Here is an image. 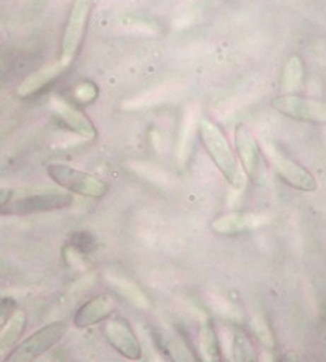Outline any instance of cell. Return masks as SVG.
Segmentation results:
<instances>
[{
  "label": "cell",
  "mask_w": 326,
  "mask_h": 362,
  "mask_svg": "<svg viewBox=\"0 0 326 362\" xmlns=\"http://www.w3.org/2000/svg\"><path fill=\"white\" fill-rule=\"evenodd\" d=\"M71 243H72V250H76V252L80 253H85V252H90V250L95 248V237L92 233L88 232H76L71 238Z\"/></svg>",
  "instance_id": "obj_19"
},
{
  "label": "cell",
  "mask_w": 326,
  "mask_h": 362,
  "mask_svg": "<svg viewBox=\"0 0 326 362\" xmlns=\"http://www.w3.org/2000/svg\"><path fill=\"white\" fill-rule=\"evenodd\" d=\"M260 362H276V359L272 358V354L269 353V351H264V353L260 356Z\"/></svg>",
  "instance_id": "obj_25"
},
{
  "label": "cell",
  "mask_w": 326,
  "mask_h": 362,
  "mask_svg": "<svg viewBox=\"0 0 326 362\" xmlns=\"http://www.w3.org/2000/svg\"><path fill=\"white\" fill-rule=\"evenodd\" d=\"M110 282L115 286V289L120 292L121 296H124L127 300H131L134 305L137 307H151V300L147 299V296L139 289V286L131 282L129 279H122V278H116V276H111Z\"/></svg>",
  "instance_id": "obj_17"
},
{
  "label": "cell",
  "mask_w": 326,
  "mask_h": 362,
  "mask_svg": "<svg viewBox=\"0 0 326 362\" xmlns=\"http://www.w3.org/2000/svg\"><path fill=\"white\" fill-rule=\"evenodd\" d=\"M277 362H301V359H298V356L293 351H286Z\"/></svg>",
  "instance_id": "obj_24"
},
{
  "label": "cell",
  "mask_w": 326,
  "mask_h": 362,
  "mask_svg": "<svg viewBox=\"0 0 326 362\" xmlns=\"http://www.w3.org/2000/svg\"><path fill=\"white\" fill-rule=\"evenodd\" d=\"M264 152L266 157L269 158L272 168L276 170V173L279 175L287 185L302 191L317 189V181H315V178L310 175V172H307V168H303L302 165H298L297 162H293L292 158H289L279 147H276L274 144L271 142H266Z\"/></svg>",
  "instance_id": "obj_7"
},
{
  "label": "cell",
  "mask_w": 326,
  "mask_h": 362,
  "mask_svg": "<svg viewBox=\"0 0 326 362\" xmlns=\"http://www.w3.org/2000/svg\"><path fill=\"white\" fill-rule=\"evenodd\" d=\"M103 323V337L117 354L126 361L142 359V344L127 318L111 317Z\"/></svg>",
  "instance_id": "obj_6"
},
{
  "label": "cell",
  "mask_w": 326,
  "mask_h": 362,
  "mask_svg": "<svg viewBox=\"0 0 326 362\" xmlns=\"http://www.w3.org/2000/svg\"><path fill=\"white\" fill-rule=\"evenodd\" d=\"M92 2L93 0H74L71 15H69L62 36L61 64L64 67H69L76 59L78 47L82 45L90 10H92Z\"/></svg>",
  "instance_id": "obj_5"
},
{
  "label": "cell",
  "mask_w": 326,
  "mask_h": 362,
  "mask_svg": "<svg viewBox=\"0 0 326 362\" xmlns=\"http://www.w3.org/2000/svg\"><path fill=\"white\" fill-rule=\"evenodd\" d=\"M13 196H15V191L13 189L0 188V211H2L4 207L7 206L8 202L13 199Z\"/></svg>",
  "instance_id": "obj_23"
},
{
  "label": "cell",
  "mask_w": 326,
  "mask_h": 362,
  "mask_svg": "<svg viewBox=\"0 0 326 362\" xmlns=\"http://www.w3.org/2000/svg\"><path fill=\"white\" fill-rule=\"evenodd\" d=\"M272 106L289 118L326 122V105L317 103V101L292 97V95H282V97L274 98Z\"/></svg>",
  "instance_id": "obj_9"
},
{
  "label": "cell",
  "mask_w": 326,
  "mask_h": 362,
  "mask_svg": "<svg viewBox=\"0 0 326 362\" xmlns=\"http://www.w3.org/2000/svg\"><path fill=\"white\" fill-rule=\"evenodd\" d=\"M51 110L52 113H54L57 118L69 127V129L77 132L78 136L85 137V139H93L96 136L93 122L90 121L82 111H78L77 108H74L72 105H69L67 101H64L62 98L52 97Z\"/></svg>",
  "instance_id": "obj_11"
},
{
  "label": "cell",
  "mask_w": 326,
  "mask_h": 362,
  "mask_svg": "<svg viewBox=\"0 0 326 362\" xmlns=\"http://www.w3.org/2000/svg\"><path fill=\"white\" fill-rule=\"evenodd\" d=\"M253 329H255L256 337H258L260 341L263 343L266 348H272V344H274V339H272V334L269 332L268 325H266L263 320H255Z\"/></svg>",
  "instance_id": "obj_22"
},
{
  "label": "cell",
  "mask_w": 326,
  "mask_h": 362,
  "mask_svg": "<svg viewBox=\"0 0 326 362\" xmlns=\"http://www.w3.org/2000/svg\"><path fill=\"white\" fill-rule=\"evenodd\" d=\"M298 81H301V66H298V59H292L286 69L284 88L291 90L293 87H297Z\"/></svg>",
  "instance_id": "obj_21"
},
{
  "label": "cell",
  "mask_w": 326,
  "mask_h": 362,
  "mask_svg": "<svg viewBox=\"0 0 326 362\" xmlns=\"http://www.w3.org/2000/svg\"><path fill=\"white\" fill-rule=\"evenodd\" d=\"M235 148L240 167H242L245 177H248L253 183H258L263 173V163H261V151L255 136L245 124H238L233 132Z\"/></svg>",
  "instance_id": "obj_8"
},
{
  "label": "cell",
  "mask_w": 326,
  "mask_h": 362,
  "mask_svg": "<svg viewBox=\"0 0 326 362\" xmlns=\"http://www.w3.org/2000/svg\"><path fill=\"white\" fill-rule=\"evenodd\" d=\"M26 325H28V315L25 310L17 308L10 320L5 325V328L0 332V362H2L7 354L18 344L21 334L25 333Z\"/></svg>",
  "instance_id": "obj_15"
},
{
  "label": "cell",
  "mask_w": 326,
  "mask_h": 362,
  "mask_svg": "<svg viewBox=\"0 0 326 362\" xmlns=\"http://www.w3.org/2000/svg\"><path fill=\"white\" fill-rule=\"evenodd\" d=\"M232 356L233 362H260V356L255 353L253 343L243 333H237L233 337Z\"/></svg>",
  "instance_id": "obj_18"
},
{
  "label": "cell",
  "mask_w": 326,
  "mask_h": 362,
  "mask_svg": "<svg viewBox=\"0 0 326 362\" xmlns=\"http://www.w3.org/2000/svg\"><path fill=\"white\" fill-rule=\"evenodd\" d=\"M264 222L266 217L255 214V212H232V214L217 217L211 227L214 232L221 233V235H235V233L253 230V228L263 226Z\"/></svg>",
  "instance_id": "obj_12"
},
{
  "label": "cell",
  "mask_w": 326,
  "mask_h": 362,
  "mask_svg": "<svg viewBox=\"0 0 326 362\" xmlns=\"http://www.w3.org/2000/svg\"><path fill=\"white\" fill-rule=\"evenodd\" d=\"M47 175L54 181L56 185L61 186L72 194H80L85 198L98 199L108 194L110 186L103 180L93 177L83 170L74 168L71 165L64 163H51L47 167Z\"/></svg>",
  "instance_id": "obj_3"
},
{
  "label": "cell",
  "mask_w": 326,
  "mask_h": 362,
  "mask_svg": "<svg viewBox=\"0 0 326 362\" xmlns=\"http://www.w3.org/2000/svg\"><path fill=\"white\" fill-rule=\"evenodd\" d=\"M116 310V300L111 296H96L85 302L74 315V327L88 328L93 325L103 323L113 317Z\"/></svg>",
  "instance_id": "obj_10"
},
{
  "label": "cell",
  "mask_w": 326,
  "mask_h": 362,
  "mask_svg": "<svg viewBox=\"0 0 326 362\" xmlns=\"http://www.w3.org/2000/svg\"><path fill=\"white\" fill-rule=\"evenodd\" d=\"M162 346L172 362H197L191 346L178 333H165Z\"/></svg>",
  "instance_id": "obj_16"
},
{
  "label": "cell",
  "mask_w": 326,
  "mask_h": 362,
  "mask_svg": "<svg viewBox=\"0 0 326 362\" xmlns=\"http://www.w3.org/2000/svg\"><path fill=\"white\" fill-rule=\"evenodd\" d=\"M197 129H199V136L202 141V146L206 147L207 153H209L212 162L216 163L219 172L223 175L228 183H231L235 189L243 188L245 185V173L237 156H235L231 144H228L226 134H223L221 127L211 119H201L197 122Z\"/></svg>",
  "instance_id": "obj_1"
},
{
  "label": "cell",
  "mask_w": 326,
  "mask_h": 362,
  "mask_svg": "<svg viewBox=\"0 0 326 362\" xmlns=\"http://www.w3.org/2000/svg\"><path fill=\"white\" fill-rule=\"evenodd\" d=\"M74 204V196L67 191H47V193H33L20 196L13 199L0 211V214L8 216H28L38 212H51L67 209Z\"/></svg>",
  "instance_id": "obj_4"
},
{
  "label": "cell",
  "mask_w": 326,
  "mask_h": 362,
  "mask_svg": "<svg viewBox=\"0 0 326 362\" xmlns=\"http://www.w3.org/2000/svg\"><path fill=\"white\" fill-rule=\"evenodd\" d=\"M69 332V325L66 322L59 320L47 323L40 329H36L35 333H31L30 337L18 341V344L10 351L2 362H35L40 359L41 356L54 348L64 339Z\"/></svg>",
  "instance_id": "obj_2"
},
{
  "label": "cell",
  "mask_w": 326,
  "mask_h": 362,
  "mask_svg": "<svg viewBox=\"0 0 326 362\" xmlns=\"http://www.w3.org/2000/svg\"><path fill=\"white\" fill-rule=\"evenodd\" d=\"M66 69L67 67H64L61 61H59V62L50 64V66H45L42 69H40V71H36L33 74H30V76L20 83L17 95L20 98H28V97H31V95L38 93L40 90L45 88L47 83L56 81V78L61 76Z\"/></svg>",
  "instance_id": "obj_13"
},
{
  "label": "cell",
  "mask_w": 326,
  "mask_h": 362,
  "mask_svg": "<svg viewBox=\"0 0 326 362\" xmlns=\"http://www.w3.org/2000/svg\"><path fill=\"white\" fill-rule=\"evenodd\" d=\"M129 362H141V361H129Z\"/></svg>",
  "instance_id": "obj_26"
},
{
  "label": "cell",
  "mask_w": 326,
  "mask_h": 362,
  "mask_svg": "<svg viewBox=\"0 0 326 362\" xmlns=\"http://www.w3.org/2000/svg\"><path fill=\"white\" fill-rule=\"evenodd\" d=\"M17 308L18 303L13 297H4V299H0V332L5 328V325H7L10 317L13 315Z\"/></svg>",
  "instance_id": "obj_20"
},
{
  "label": "cell",
  "mask_w": 326,
  "mask_h": 362,
  "mask_svg": "<svg viewBox=\"0 0 326 362\" xmlns=\"http://www.w3.org/2000/svg\"><path fill=\"white\" fill-rule=\"evenodd\" d=\"M197 362H223L217 329L211 322H204L197 334Z\"/></svg>",
  "instance_id": "obj_14"
}]
</instances>
